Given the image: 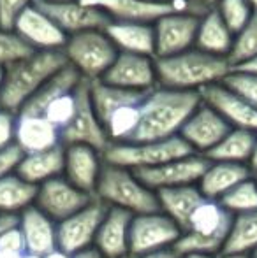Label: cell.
I'll return each instance as SVG.
<instances>
[{
  "instance_id": "816d5d0a",
  "label": "cell",
  "mask_w": 257,
  "mask_h": 258,
  "mask_svg": "<svg viewBox=\"0 0 257 258\" xmlns=\"http://www.w3.org/2000/svg\"><path fill=\"white\" fill-rule=\"evenodd\" d=\"M217 258H250V255H245V253H220Z\"/></svg>"
},
{
  "instance_id": "f6af8a7d",
  "label": "cell",
  "mask_w": 257,
  "mask_h": 258,
  "mask_svg": "<svg viewBox=\"0 0 257 258\" xmlns=\"http://www.w3.org/2000/svg\"><path fill=\"white\" fill-rule=\"evenodd\" d=\"M139 258H182V255L175 251L173 248L169 249H161V251H153V253H148L144 256H139Z\"/></svg>"
},
{
  "instance_id": "836d02e7",
  "label": "cell",
  "mask_w": 257,
  "mask_h": 258,
  "mask_svg": "<svg viewBox=\"0 0 257 258\" xmlns=\"http://www.w3.org/2000/svg\"><path fill=\"white\" fill-rule=\"evenodd\" d=\"M254 56H257V11L250 21L234 35V44L227 60L233 67H236Z\"/></svg>"
},
{
  "instance_id": "bcb514c9",
  "label": "cell",
  "mask_w": 257,
  "mask_h": 258,
  "mask_svg": "<svg viewBox=\"0 0 257 258\" xmlns=\"http://www.w3.org/2000/svg\"><path fill=\"white\" fill-rule=\"evenodd\" d=\"M72 258H104V256L100 255L95 248H90V249H85V251L78 253V255H74Z\"/></svg>"
},
{
  "instance_id": "680465c9",
  "label": "cell",
  "mask_w": 257,
  "mask_h": 258,
  "mask_svg": "<svg viewBox=\"0 0 257 258\" xmlns=\"http://www.w3.org/2000/svg\"><path fill=\"white\" fill-rule=\"evenodd\" d=\"M46 2H71V0H46Z\"/></svg>"
},
{
  "instance_id": "277c9868",
  "label": "cell",
  "mask_w": 257,
  "mask_h": 258,
  "mask_svg": "<svg viewBox=\"0 0 257 258\" xmlns=\"http://www.w3.org/2000/svg\"><path fill=\"white\" fill-rule=\"evenodd\" d=\"M233 214H229L217 201L204 199L192 213L185 232L175 244L178 255L202 253V255H220L229 235Z\"/></svg>"
},
{
  "instance_id": "b9f144b4",
  "label": "cell",
  "mask_w": 257,
  "mask_h": 258,
  "mask_svg": "<svg viewBox=\"0 0 257 258\" xmlns=\"http://www.w3.org/2000/svg\"><path fill=\"white\" fill-rule=\"evenodd\" d=\"M0 249H7V251H16V253H27L25 237H23V234H21L18 225L2 232V235H0Z\"/></svg>"
},
{
  "instance_id": "91938a15",
  "label": "cell",
  "mask_w": 257,
  "mask_h": 258,
  "mask_svg": "<svg viewBox=\"0 0 257 258\" xmlns=\"http://www.w3.org/2000/svg\"><path fill=\"white\" fill-rule=\"evenodd\" d=\"M250 258H257V249H255V251H252V253H250Z\"/></svg>"
},
{
  "instance_id": "f5cc1de1",
  "label": "cell",
  "mask_w": 257,
  "mask_h": 258,
  "mask_svg": "<svg viewBox=\"0 0 257 258\" xmlns=\"http://www.w3.org/2000/svg\"><path fill=\"white\" fill-rule=\"evenodd\" d=\"M182 258H217V256L202 255V253H189V255H182Z\"/></svg>"
},
{
  "instance_id": "ba28073f",
  "label": "cell",
  "mask_w": 257,
  "mask_h": 258,
  "mask_svg": "<svg viewBox=\"0 0 257 258\" xmlns=\"http://www.w3.org/2000/svg\"><path fill=\"white\" fill-rule=\"evenodd\" d=\"M182 237V228L162 211L136 214L130 221L129 249L130 258H139L148 253L175 248Z\"/></svg>"
},
{
  "instance_id": "3957f363",
  "label": "cell",
  "mask_w": 257,
  "mask_h": 258,
  "mask_svg": "<svg viewBox=\"0 0 257 258\" xmlns=\"http://www.w3.org/2000/svg\"><path fill=\"white\" fill-rule=\"evenodd\" d=\"M67 65L64 51H35L30 56L4 67L0 107L18 112L25 104Z\"/></svg>"
},
{
  "instance_id": "2e32d148",
  "label": "cell",
  "mask_w": 257,
  "mask_h": 258,
  "mask_svg": "<svg viewBox=\"0 0 257 258\" xmlns=\"http://www.w3.org/2000/svg\"><path fill=\"white\" fill-rule=\"evenodd\" d=\"M229 132V123L213 107L201 102L183 125L180 137L192 148L194 153L206 156Z\"/></svg>"
},
{
  "instance_id": "cb8c5ba5",
  "label": "cell",
  "mask_w": 257,
  "mask_h": 258,
  "mask_svg": "<svg viewBox=\"0 0 257 258\" xmlns=\"http://www.w3.org/2000/svg\"><path fill=\"white\" fill-rule=\"evenodd\" d=\"M254 176L248 165L243 163L210 162V167L197 183L201 194L210 201H220L227 191H231L241 181Z\"/></svg>"
},
{
  "instance_id": "5b68a950",
  "label": "cell",
  "mask_w": 257,
  "mask_h": 258,
  "mask_svg": "<svg viewBox=\"0 0 257 258\" xmlns=\"http://www.w3.org/2000/svg\"><path fill=\"white\" fill-rule=\"evenodd\" d=\"M95 199L108 207L129 211L134 216L161 211L157 191L144 186L134 170L111 163H104L95 188Z\"/></svg>"
},
{
  "instance_id": "7a4b0ae2",
  "label": "cell",
  "mask_w": 257,
  "mask_h": 258,
  "mask_svg": "<svg viewBox=\"0 0 257 258\" xmlns=\"http://www.w3.org/2000/svg\"><path fill=\"white\" fill-rule=\"evenodd\" d=\"M155 67L161 88L182 92H201L206 86L219 85L233 71L227 58L213 56L195 48L175 56L155 58Z\"/></svg>"
},
{
  "instance_id": "60d3db41",
  "label": "cell",
  "mask_w": 257,
  "mask_h": 258,
  "mask_svg": "<svg viewBox=\"0 0 257 258\" xmlns=\"http://www.w3.org/2000/svg\"><path fill=\"white\" fill-rule=\"evenodd\" d=\"M23 156H25L23 151H21L16 144H13V146L0 151V179L9 176V174L16 172L18 165H20V162L23 160Z\"/></svg>"
},
{
  "instance_id": "7dc6e473",
  "label": "cell",
  "mask_w": 257,
  "mask_h": 258,
  "mask_svg": "<svg viewBox=\"0 0 257 258\" xmlns=\"http://www.w3.org/2000/svg\"><path fill=\"white\" fill-rule=\"evenodd\" d=\"M248 167L254 174H257V137H255V146H254V151H252V158L248 162Z\"/></svg>"
},
{
  "instance_id": "db71d44e",
  "label": "cell",
  "mask_w": 257,
  "mask_h": 258,
  "mask_svg": "<svg viewBox=\"0 0 257 258\" xmlns=\"http://www.w3.org/2000/svg\"><path fill=\"white\" fill-rule=\"evenodd\" d=\"M2 85H4V67H0V93H2Z\"/></svg>"
},
{
  "instance_id": "8fae6325",
  "label": "cell",
  "mask_w": 257,
  "mask_h": 258,
  "mask_svg": "<svg viewBox=\"0 0 257 258\" xmlns=\"http://www.w3.org/2000/svg\"><path fill=\"white\" fill-rule=\"evenodd\" d=\"M210 167V160L202 155H190L185 158L173 160L157 167L134 170L139 181L153 191H161L166 188L192 186L201 181L202 174Z\"/></svg>"
},
{
  "instance_id": "f907efd6",
  "label": "cell",
  "mask_w": 257,
  "mask_h": 258,
  "mask_svg": "<svg viewBox=\"0 0 257 258\" xmlns=\"http://www.w3.org/2000/svg\"><path fill=\"white\" fill-rule=\"evenodd\" d=\"M44 258H72V256H71V255H67V253L62 251V249L57 248L55 251H52L49 255H46Z\"/></svg>"
},
{
  "instance_id": "d6a6232c",
  "label": "cell",
  "mask_w": 257,
  "mask_h": 258,
  "mask_svg": "<svg viewBox=\"0 0 257 258\" xmlns=\"http://www.w3.org/2000/svg\"><path fill=\"white\" fill-rule=\"evenodd\" d=\"M224 209L233 216L238 214H247L257 211V181L255 177L241 181L238 186H234L231 191H227L220 201H217Z\"/></svg>"
},
{
  "instance_id": "94428289",
  "label": "cell",
  "mask_w": 257,
  "mask_h": 258,
  "mask_svg": "<svg viewBox=\"0 0 257 258\" xmlns=\"http://www.w3.org/2000/svg\"><path fill=\"white\" fill-rule=\"evenodd\" d=\"M254 177H255V181H257V174H254Z\"/></svg>"
},
{
  "instance_id": "d4e9b609",
  "label": "cell",
  "mask_w": 257,
  "mask_h": 258,
  "mask_svg": "<svg viewBox=\"0 0 257 258\" xmlns=\"http://www.w3.org/2000/svg\"><path fill=\"white\" fill-rule=\"evenodd\" d=\"M234 44V34L224 23L219 11L210 7L199 20L197 35H195V49L213 56L229 58Z\"/></svg>"
},
{
  "instance_id": "603a6c76",
  "label": "cell",
  "mask_w": 257,
  "mask_h": 258,
  "mask_svg": "<svg viewBox=\"0 0 257 258\" xmlns=\"http://www.w3.org/2000/svg\"><path fill=\"white\" fill-rule=\"evenodd\" d=\"M104 32L117 46L118 53L144 54L155 58V30L151 23L111 21Z\"/></svg>"
},
{
  "instance_id": "74e56055",
  "label": "cell",
  "mask_w": 257,
  "mask_h": 258,
  "mask_svg": "<svg viewBox=\"0 0 257 258\" xmlns=\"http://www.w3.org/2000/svg\"><path fill=\"white\" fill-rule=\"evenodd\" d=\"M222 85L257 109V76L233 69L229 76L222 81Z\"/></svg>"
},
{
  "instance_id": "8d00e7d4",
  "label": "cell",
  "mask_w": 257,
  "mask_h": 258,
  "mask_svg": "<svg viewBox=\"0 0 257 258\" xmlns=\"http://www.w3.org/2000/svg\"><path fill=\"white\" fill-rule=\"evenodd\" d=\"M76 92H78V88L72 93H67V95L57 99L55 102L46 109L44 114H42L49 123H53L60 132L71 123V119L74 118V114H76V107H78V95H76Z\"/></svg>"
},
{
  "instance_id": "f35d334b",
  "label": "cell",
  "mask_w": 257,
  "mask_h": 258,
  "mask_svg": "<svg viewBox=\"0 0 257 258\" xmlns=\"http://www.w3.org/2000/svg\"><path fill=\"white\" fill-rule=\"evenodd\" d=\"M35 0H0V28L13 30L18 18L25 13Z\"/></svg>"
},
{
  "instance_id": "ac0fdd59",
  "label": "cell",
  "mask_w": 257,
  "mask_h": 258,
  "mask_svg": "<svg viewBox=\"0 0 257 258\" xmlns=\"http://www.w3.org/2000/svg\"><path fill=\"white\" fill-rule=\"evenodd\" d=\"M104 167L102 153L86 144L65 146L64 177L76 188L95 197V188Z\"/></svg>"
},
{
  "instance_id": "1f68e13d",
  "label": "cell",
  "mask_w": 257,
  "mask_h": 258,
  "mask_svg": "<svg viewBox=\"0 0 257 258\" xmlns=\"http://www.w3.org/2000/svg\"><path fill=\"white\" fill-rule=\"evenodd\" d=\"M257 249V211L233 216L229 235L222 253H245L250 255Z\"/></svg>"
},
{
  "instance_id": "11a10c76",
  "label": "cell",
  "mask_w": 257,
  "mask_h": 258,
  "mask_svg": "<svg viewBox=\"0 0 257 258\" xmlns=\"http://www.w3.org/2000/svg\"><path fill=\"white\" fill-rule=\"evenodd\" d=\"M247 2H248V4H250V6H252V9H254V11H257V0H247Z\"/></svg>"
},
{
  "instance_id": "ee69618b",
  "label": "cell",
  "mask_w": 257,
  "mask_h": 258,
  "mask_svg": "<svg viewBox=\"0 0 257 258\" xmlns=\"http://www.w3.org/2000/svg\"><path fill=\"white\" fill-rule=\"evenodd\" d=\"M233 69H234V71L248 72V74L257 76V56L250 58V60H247L245 63H241V65H236V67H233Z\"/></svg>"
},
{
  "instance_id": "e0dca14e",
  "label": "cell",
  "mask_w": 257,
  "mask_h": 258,
  "mask_svg": "<svg viewBox=\"0 0 257 258\" xmlns=\"http://www.w3.org/2000/svg\"><path fill=\"white\" fill-rule=\"evenodd\" d=\"M13 30L34 51H62L69 39L62 28L35 6V2L18 18Z\"/></svg>"
},
{
  "instance_id": "7bdbcfd3",
  "label": "cell",
  "mask_w": 257,
  "mask_h": 258,
  "mask_svg": "<svg viewBox=\"0 0 257 258\" xmlns=\"http://www.w3.org/2000/svg\"><path fill=\"white\" fill-rule=\"evenodd\" d=\"M18 225V216L16 214H0V235L4 230L11 227H16Z\"/></svg>"
},
{
  "instance_id": "44dd1931",
  "label": "cell",
  "mask_w": 257,
  "mask_h": 258,
  "mask_svg": "<svg viewBox=\"0 0 257 258\" xmlns=\"http://www.w3.org/2000/svg\"><path fill=\"white\" fill-rule=\"evenodd\" d=\"M14 144L23 155L41 153L62 144L60 130L44 116L16 114V137Z\"/></svg>"
},
{
  "instance_id": "f1b7e54d",
  "label": "cell",
  "mask_w": 257,
  "mask_h": 258,
  "mask_svg": "<svg viewBox=\"0 0 257 258\" xmlns=\"http://www.w3.org/2000/svg\"><path fill=\"white\" fill-rule=\"evenodd\" d=\"M150 92H130L102 81H90V97L100 123H106L113 112L127 105H139Z\"/></svg>"
},
{
  "instance_id": "6f0895ef",
  "label": "cell",
  "mask_w": 257,
  "mask_h": 258,
  "mask_svg": "<svg viewBox=\"0 0 257 258\" xmlns=\"http://www.w3.org/2000/svg\"><path fill=\"white\" fill-rule=\"evenodd\" d=\"M217 2H219V0H206V6H208V7H213Z\"/></svg>"
},
{
  "instance_id": "9a60e30c",
  "label": "cell",
  "mask_w": 257,
  "mask_h": 258,
  "mask_svg": "<svg viewBox=\"0 0 257 258\" xmlns=\"http://www.w3.org/2000/svg\"><path fill=\"white\" fill-rule=\"evenodd\" d=\"M35 6L44 11L65 35H74L86 30H104L111 20L100 9L88 6L83 0H71V2H46L35 0Z\"/></svg>"
},
{
  "instance_id": "484cf974",
  "label": "cell",
  "mask_w": 257,
  "mask_h": 258,
  "mask_svg": "<svg viewBox=\"0 0 257 258\" xmlns=\"http://www.w3.org/2000/svg\"><path fill=\"white\" fill-rule=\"evenodd\" d=\"M65 167V146L60 144L52 150L41 151V153L25 155L16 169V174L23 177L27 183L41 186L49 179L64 176Z\"/></svg>"
},
{
  "instance_id": "9c48e42d",
  "label": "cell",
  "mask_w": 257,
  "mask_h": 258,
  "mask_svg": "<svg viewBox=\"0 0 257 258\" xmlns=\"http://www.w3.org/2000/svg\"><path fill=\"white\" fill-rule=\"evenodd\" d=\"M76 95H78L76 114L71 119V123L60 132L62 144L64 146H69V144H86V146H92L97 151L104 153L111 143L108 139L106 128H104L95 109H93L92 97H90V81L83 79V83L78 86Z\"/></svg>"
},
{
  "instance_id": "7c38bea8",
  "label": "cell",
  "mask_w": 257,
  "mask_h": 258,
  "mask_svg": "<svg viewBox=\"0 0 257 258\" xmlns=\"http://www.w3.org/2000/svg\"><path fill=\"white\" fill-rule=\"evenodd\" d=\"M201 16L195 13H171L155 21V58L175 56L195 48Z\"/></svg>"
},
{
  "instance_id": "681fc988",
  "label": "cell",
  "mask_w": 257,
  "mask_h": 258,
  "mask_svg": "<svg viewBox=\"0 0 257 258\" xmlns=\"http://www.w3.org/2000/svg\"><path fill=\"white\" fill-rule=\"evenodd\" d=\"M161 2L175 4V2H180V0H161ZM187 2L194 4V6H197V7H204V9H208V6H206V0H187Z\"/></svg>"
},
{
  "instance_id": "d6986e66",
  "label": "cell",
  "mask_w": 257,
  "mask_h": 258,
  "mask_svg": "<svg viewBox=\"0 0 257 258\" xmlns=\"http://www.w3.org/2000/svg\"><path fill=\"white\" fill-rule=\"evenodd\" d=\"M199 93L202 102L215 109L229 123L231 128H241L257 134V109L231 92L222 83L206 86Z\"/></svg>"
},
{
  "instance_id": "f546056e",
  "label": "cell",
  "mask_w": 257,
  "mask_h": 258,
  "mask_svg": "<svg viewBox=\"0 0 257 258\" xmlns=\"http://www.w3.org/2000/svg\"><path fill=\"white\" fill-rule=\"evenodd\" d=\"M257 134L241 128H231V132L206 155L210 162L226 163H243L248 165L252 158V151L255 146Z\"/></svg>"
},
{
  "instance_id": "30bf717a",
  "label": "cell",
  "mask_w": 257,
  "mask_h": 258,
  "mask_svg": "<svg viewBox=\"0 0 257 258\" xmlns=\"http://www.w3.org/2000/svg\"><path fill=\"white\" fill-rule=\"evenodd\" d=\"M108 206L93 199L85 209L57 223V244L67 255L74 256L85 249L93 248L95 235L106 216Z\"/></svg>"
},
{
  "instance_id": "7402d4cb",
  "label": "cell",
  "mask_w": 257,
  "mask_h": 258,
  "mask_svg": "<svg viewBox=\"0 0 257 258\" xmlns=\"http://www.w3.org/2000/svg\"><path fill=\"white\" fill-rule=\"evenodd\" d=\"M18 227L25 237L27 253L46 256L59 248L57 244V223L35 206L18 214Z\"/></svg>"
},
{
  "instance_id": "9f6ffc18",
  "label": "cell",
  "mask_w": 257,
  "mask_h": 258,
  "mask_svg": "<svg viewBox=\"0 0 257 258\" xmlns=\"http://www.w3.org/2000/svg\"><path fill=\"white\" fill-rule=\"evenodd\" d=\"M25 258H44V256H41V255H34V253H27V255H25Z\"/></svg>"
},
{
  "instance_id": "4fadbf2b",
  "label": "cell",
  "mask_w": 257,
  "mask_h": 258,
  "mask_svg": "<svg viewBox=\"0 0 257 258\" xmlns=\"http://www.w3.org/2000/svg\"><path fill=\"white\" fill-rule=\"evenodd\" d=\"M93 195L85 194L83 190L71 184L64 176L49 179L37 186L35 207L41 209L46 216L52 218L55 223L67 220L69 216L79 213L93 201Z\"/></svg>"
},
{
  "instance_id": "4dcf8cb0",
  "label": "cell",
  "mask_w": 257,
  "mask_h": 258,
  "mask_svg": "<svg viewBox=\"0 0 257 258\" xmlns=\"http://www.w3.org/2000/svg\"><path fill=\"white\" fill-rule=\"evenodd\" d=\"M37 186L20 177L16 172L0 179V214H21L35 204Z\"/></svg>"
},
{
  "instance_id": "52a82bcc",
  "label": "cell",
  "mask_w": 257,
  "mask_h": 258,
  "mask_svg": "<svg viewBox=\"0 0 257 258\" xmlns=\"http://www.w3.org/2000/svg\"><path fill=\"white\" fill-rule=\"evenodd\" d=\"M194 153V150L180 136L171 139L155 141V143H120L110 144L102 153L104 163L125 167L130 170L157 167L173 160L185 158Z\"/></svg>"
},
{
  "instance_id": "c3c4849f",
  "label": "cell",
  "mask_w": 257,
  "mask_h": 258,
  "mask_svg": "<svg viewBox=\"0 0 257 258\" xmlns=\"http://www.w3.org/2000/svg\"><path fill=\"white\" fill-rule=\"evenodd\" d=\"M27 253H16V251H7V249H0V258H25Z\"/></svg>"
},
{
  "instance_id": "8992f818",
  "label": "cell",
  "mask_w": 257,
  "mask_h": 258,
  "mask_svg": "<svg viewBox=\"0 0 257 258\" xmlns=\"http://www.w3.org/2000/svg\"><path fill=\"white\" fill-rule=\"evenodd\" d=\"M67 63L86 81L104 78L118 56V49L104 30H86L69 35L64 46Z\"/></svg>"
},
{
  "instance_id": "ab89813d",
  "label": "cell",
  "mask_w": 257,
  "mask_h": 258,
  "mask_svg": "<svg viewBox=\"0 0 257 258\" xmlns=\"http://www.w3.org/2000/svg\"><path fill=\"white\" fill-rule=\"evenodd\" d=\"M16 137V114L0 107V151L13 146Z\"/></svg>"
},
{
  "instance_id": "6125c7cd",
  "label": "cell",
  "mask_w": 257,
  "mask_h": 258,
  "mask_svg": "<svg viewBox=\"0 0 257 258\" xmlns=\"http://www.w3.org/2000/svg\"><path fill=\"white\" fill-rule=\"evenodd\" d=\"M129 258H130V256H129Z\"/></svg>"
},
{
  "instance_id": "e575fe53",
  "label": "cell",
  "mask_w": 257,
  "mask_h": 258,
  "mask_svg": "<svg viewBox=\"0 0 257 258\" xmlns=\"http://www.w3.org/2000/svg\"><path fill=\"white\" fill-rule=\"evenodd\" d=\"M213 7L219 11L220 18L234 35L250 21L255 13L247 0H219Z\"/></svg>"
},
{
  "instance_id": "4316f807",
  "label": "cell",
  "mask_w": 257,
  "mask_h": 258,
  "mask_svg": "<svg viewBox=\"0 0 257 258\" xmlns=\"http://www.w3.org/2000/svg\"><path fill=\"white\" fill-rule=\"evenodd\" d=\"M83 78L79 76V72L76 69H72L71 65H65L60 72H57L27 104L21 107V111L18 114H34V116H42L44 111L49 107L57 99L72 93L79 85H81Z\"/></svg>"
},
{
  "instance_id": "ffe728a7",
  "label": "cell",
  "mask_w": 257,
  "mask_h": 258,
  "mask_svg": "<svg viewBox=\"0 0 257 258\" xmlns=\"http://www.w3.org/2000/svg\"><path fill=\"white\" fill-rule=\"evenodd\" d=\"M134 214L118 207H108L95 235L93 248L104 258H129V232Z\"/></svg>"
},
{
  "instance_id": "83f0119b",
  "label": "cell",
  "mask_w": 257,
  "mask_h": 258,
  "mask_svg": "<svg viewBox=\"0 0 257 258\" xmlns=\"http://www.w3.org/2000/svg\"><path fill=\"white\" fill-rule=\"evenodd\" d=\"M159 206L164 214H168L180 228L182 234L185 232L189 220L195 211V207L204 201V195L201 194L197 184L192 186H176V188H166V190L157 191Z\"/></svg>"
},
{
  "instance_id": "d590c367",
  "label": "cell",
  "mask_w": 257,
  "mask_h": 258,
  "mask_svg": "<svg viewBox=\"0 0 257 258\" xmlns=\"http://www.w3.org/2000/svg\"><path fill=\"white\" fill-rule=\"evenodd\" d=\"M32 53L35 51L18 37L16 32L0 28V67H7L14 61L23 60Z\"/></svg>"
},
{
  "instance_id": "6da1fadb",
  "label": "cell",
  "mask_w": 257,
  "mask_h": 258,
  "mask_svg": "<svg viewBox=\"0 0 257 258\" xmlns=\"http://www.w3.org/2000/svg\"><path fill=\"white\" fill-rule=\"evenodd\" d=\"M199 92L153 88L139 105V125L129 143H155L180 136L187 119L201 105Z\"/></svg>"
},
{
  "instance_id": "5bb4252c",
  "label": "cell",
  "mask_w": 257,
  "mask_h": 258,
  "mask_svg": "<svg viewBox=\"0 0 257 258\" xmlns=\"http://www.w3.org/2000/svg\"><path fill=\"white\" fill-rule=\"evenodd\" d=\"M99 81L130 92H151L157 88V67L153 56L118 53L117 60Z\"/></svg>"
}]
</instances>
